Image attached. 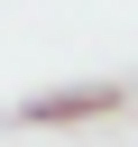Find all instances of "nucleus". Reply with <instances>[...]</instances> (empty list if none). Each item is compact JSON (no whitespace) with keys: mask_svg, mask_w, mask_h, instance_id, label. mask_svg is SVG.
Wrapping results in <instances>:
<instances>
[{"mask_svg":"<svg viewBox=\"0 0 138 147\" xmlns=\"http://www.w3.org/2000/svg\"><path fill=\"white\" fill-rule=\"evenodd\" d=\"M0 129H9V110H0Z\"/></svg>","mask_w":138,"mask_h":147,"instance_id":"obj_2","label":"nucleus"},{"mask_svg":"<svg viewBox=\"0 0 138 147\" xmlns=\"http://www.w3.org/2000/svg\"><path fill=\"white\" fill-rule=\"evenodd\" d=\"M110 110H129V92H120V83H64V92L18 101V110H9V129H92V119H110Z\"/></svg>","mask_w":138,"mask_h":147,"instance_id":"obj_1","label":"nucleus"}]
</instances>
